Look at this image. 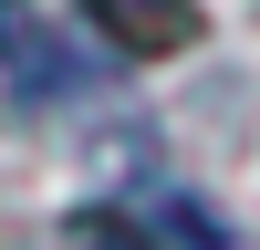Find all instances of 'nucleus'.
<instances>
[{
  "mask_svg": "<svg viewBox=\"0 0 260 250\" xmlns=\"http://www.w3.org/2000/svg\"><path fill=\"white\" fill-rule=\"evenodd\" d=\"M0 94H11V104L73 94V52H62V32L31 11V0H0Z\"/></svg>",
  "mask_w": 260,
  "mask_h": 250,
  "instance_id": "1",
  "label": "nucleus"
},
{
  "mask_svg": "<svg viewBox=\"0 0 260 250\" xmlns=\"http://www.w3.org/2000/svg\"><path fill=\"white\" fill-rule=\"evenodd\" d=\"M83 21H94L115 52H136V63L187 52V42H198V0H83Z\"/></svg>",
  "mask_w": 260,
  "mask_h": 250,
  "instance_id": "2",
  "label": "nucleus"
},
{
  "mask_svg": "<svg viewBox=\"0 0 260 250\" xmlns=\"http://www.w3.org/2000/svg\"><path fill=\"white\" fill-rule=\"evenodd\" d=\"M73 250H177V229L125 219V208H73Z\"/></svg>",
  "mask_w": 260,
  "mask_h": 250,
  "instance_id": "3",
  "label": "nucleus"
}]
</instances>
